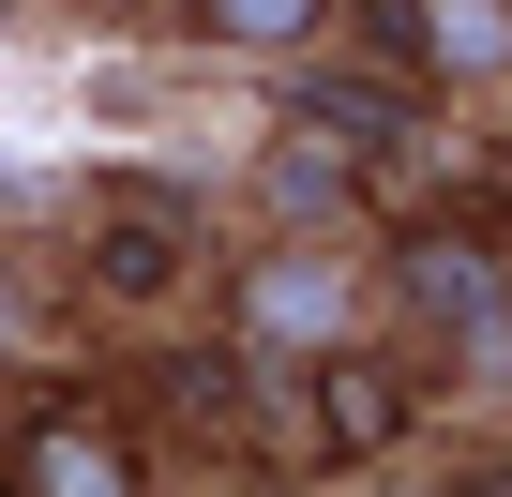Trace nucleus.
I'll use <instances>...</instances> for the list:
<instances>
[{"mask_svg":"<svg viewBox=\"0 0 512 497\" xmlns=\"http://www.w3.org/2000/svg\"><path fill=\"white\" fill-rule=\"evenodd\" d=\"M91 287H106V302H181L196 257H181L166 226H106V241H91Z\"/></svg>","mask_w":512,"mask_h":497,"instance_id":"2","label":"nucleus"},{"mask_svg":"<svg viewBox=\"0 0 512 497\" xmlns=\"http://www.w3.org/2000/svg\"><path fill=\"white\" fill-rule=\"evenodd\" d=\"M302 407H317V437H332V452H392L422 392H407L392 362H317V392H302Z\"/></svg>","mask_w":512,"mask_h":497,"instance_id":"1","label":"nucleus"},{"mask_svg":"<svg viewBox=\"0 0 512 497\" xmlns=\"http://www.w3.org/2000/svg\"><path fill=\"white\" fill-rule=\"evenodd\" d=\"M136 16H181V0H136Z\"/></svg>","mask_w":512,"mask_h":497,"instance_id":"3","label":"nucleus"}]
</instances>
